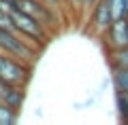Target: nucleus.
Listing matches in <instances>:
<instances>
[{
	"instance_id": "1",
	"label": "nucleus",
	"mask_w": 128,
	"mask_h": 125,
	"mask_svg": "<svg viewBox=\"0 0 128 125\" xmlns=\"http://www.w3.org/2000/svg\"><path fill=\"white\" fill-rule=\"evenodd\" d=\"M0 51L13 55V57L22 59L26 64H34L38 47L32 45L28 38H24L17 30H4V28H0Z\"/></svg>"
},
{
	"instance_id": "2",
	"label": "nucleus",
	"mask_w": 128,
	"mask_h": 125,
	"mask_svg": "<svg viewBox=\"0 0 128 125\" xmlns=\"http://www.w3.org/2000/svg\"><path fill=\"white\" fill-rule=\"evenodd\" d=\"M11 19H13L15 30H17L24 38H28L32 45L38 47V42H47V38H49V28H45L38 19L32 17V15L24 13V11H19V9H13L11 11Z\"/></svg>"
},
{
	"instance_id": "3",
	"label": "nucleus",
	"mask_w": 128,
	"mask_h": 125,
	"mask_svg": "<svg viewBox=\"0 0 128 125\" xmlns=\"http://www.w3.org/2000/svg\"><path fill=\"white\" fill-rule=\"evenodd\" d=\"M30 72H32V64H26L13 55L0 51V81H4L9 85L26 87L30 81Z\"/></svg>"
},
{
	"instance_id": "4",
	"label": "nucleus",
	"mask_w": 128,
	"mask_h": 125,
	"mask_svg": "<svg viewBox=\"0 0 128 125\" xmlns=\"http://www.w3.org/2000/svg\"><path fill=\"white\" fill-rule=\"evenodd\" d=\"M115 21V15L111 11L109 0H98L92 6V15H90V28L96 36H105V32L111 28V23Z\"/></svg>"
},
{
	"instance_id": "5",
	"label": "nucleus",
	"mask_w": 128,
	"mask_h": 125,
	"mask_svg": "<svg viewBox=\"0 0 128 125\" xmlns=\"http://www.w3.org/2000/svg\"><path fill=\"white\" fill-rule=\"evenodd\" d=\"M15 9L32 15V17L38 19L45 28H51L56 23V13L43 2V0H15Z\"/></svg>"
},
{
	"instance_id": "6",
	"label": "nucleus",
	"mask_w": 128,
	"mask_h": 125,
	"mask_svg": "<svg viewBox=\"0 0 128 125\" xmlns=\"http://www.w3.org/2000/svg\"><path fill=\"white\" fill-rule=\"evenodd\" d=\"M105 42L109 49H122L128 47V17H118L111 28L105 32Z\"/></svg>"
},
{
	"instance_id": "7",
	"label": "nucleus",
	"mask_w": 128,
	"mask_h": 125,
	"mask_svg": "<svg viewBox=\"0 0 128 125\" xmlns=\"http://www.w3.org/2000/svg\"><path fill=\"white\" fill-rule=\"evenodd\" d=\"M109 68L111 70H128V47L109 49Z\"/></svg>"
},
{
	"instance_id": "8",
	"label": "nucleus",
	"mask_w": 128,
	"mask_h": 125,
	"mask_svg": "<svg viewBox=\"0 0 128 125\" xmlns=\"http://www.w3.org/2000/svg\"><path fill=\"white\" fill-rule=\"evenodd\" d=\"M17 112L15 108H11L9 104H4L0 100V125H13L17 121Z\"/></svg>"
},
{
	"instance_id": "9",
	"label": "nucleus",
	"mask_w": 128,
	"mask_h": 125,
	"mask_svg": "<svg viewBox=\"0 0 128 125\" xmlns=\"http://www.w3.org/2000/svg\"><path fill=\"white\" fill-rule=\"evenodd\" d=\"M113 74V87L115 91L128 93V70H111Z\"/></svg>"
},
{
	"instance_id": "10",
	"label": "nucleus",
	"mask_w": 128,
	"mask_h": 125,
	"mask_svg": "<svg viewBox=\"0 0 128 125\" xmlns=\"http://www.w3.org/2000/svg\"><path fill=\"white\" fill-rule=\"evenodd\" d=\"M115 104H118V110H120L122 121H124V123H128V93L115 91Z\"/></svg>"
},
{
	"instance_id": "11",
	"label": "nucleus",
	"mask_w": 128,
	"mask_h": 125,
	"mask_svg": "<svg viewBox=\"0 0 128 125\" xmlns=\"http://www.w3.org/2000/svg\"><path fill=\"white\" fill-rule=\"evenodd\" d=\"M111 4V11H113L115 19L118 17H126V11H124V0H109Z\"/></svg>"
},
{
	"instance_id": "12",
	"label": "nucleus",
	"mask_w": 128,
	"mask_h": 125,
	"mask_svg": "<svg viewBox=\"0 0 128 125\" xmlns=\"http://www.w3.org/2000/svg\"><path fill=\"white\" fill-rule=\"evenodd\" d=\"M66 4H70L73 9H77V11H83V0H64Z\"/></svg>"
},
{
	"instance_id": "13",
	"label": "nucleus",
	"mask_w": 128,
	"mask_h": 125,
	"mask_svg": "<svg viewBox=\"0 0 128 125\" xmlns=\"http://www.w3.org/2000/svg\"><path fill=\"white\" fill-rule=\"evenodd\" d=\"M98 0H83V11H92V6L96 4Z\"/></svg>"
}]
</instances>
